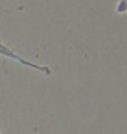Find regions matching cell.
<instances>
[{
  "label": "cell",
  "mask_w": 127,
  "mask_h": 134,
  "mask_svg": "<svg viewBox=\"0 0 127 134\" xmlns=\"http://www.w3.org/2000/svg\"><path fill=\"white\" fill-rule=\"evenodd\" d=\"M0 54L2 55H7V57H12V59H15V60H19L20 64H24V65H28V67H32V69H39V70H42L44 74H50V69H47V67H40V65H37V64H32V62H28V60H25V59H22V57H19L17 54L14 52L12 49H8V47H5L3 44H0Z\"/></svg>",
  "instance_id": "1"
},
{
  "label": "cell",
  "mask_w": 127,
  "mask_h": 134,
  "mask_svg": "<svg viewBox=\"0 0 127 134\" xmlns=\"http://www.w3.org/2000/svg\"><path fill=\"white\" fill-rule=\"evenodd\" d=\"M117 14H125V0H120L117 5Z\"/></svg>",
  "instance_id": "2"
},
{
  "label": "cell",
  "mask_w": 127,
  "mask_h": 134,
  "mask_svg": "<svg viewBox=\"0 0 127 134\" xmlns=\"http://www.w3.org/2000/svg\"><path fill=\"white\" fill-rule=\"evenodd\" d=\"M0 134H2V132H0Z\"/></svg>",
  "instance_id": "3"
}]
</instances>
